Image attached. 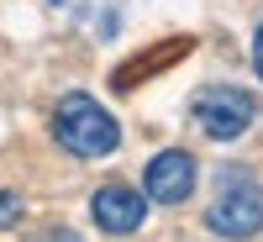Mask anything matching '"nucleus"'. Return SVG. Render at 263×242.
I'll return each instance as SVG.
<instances>
[{"label":"nucleus","instance_id":"obj_1","mask_svg":"<svg viewBox=\"0 0 263 242\" xmlns=\"http://www.w3.org/2000/svg\"><path fill=\"white\" fill-rule=\"evenodd\" d=\"M53 137H58V147H69L74 158H105V153H116L121 126L111 121V111H105L100 100L63 95L58 111H53Z\"/></svg>","mask_w":263,"mask_h":242},{"label":"nucleus","instance_id":"obj_2","mask_svg":"<svg viewBox=\"0 0 263 242\" xmlns=\"http://www.w3.org/2000/svg\"><path fill=\"white\" fill-rule=\"evenodd\" d=\"M205 227L216 237H253L263 232V184L242 169H227L221 174V190L205 211Z\"/></svg>","mask_w":263,"mask_h":242},{"label":"nucleus","instance_id":"obj_3","mask_svg":"<svg viewBox=\"0 0 263 242\" xmlns=\"http://www.w3.org/2000/svg\"><path fill=\"white\" fill-rule=\"evenodd\" d=\"M253 116H258V105H253L248 90H237V84H211V90L195 95V126H200L205 137H216V142L242 137L253 126Z\"/></svg>","mask_w":263,"mask_h":242},{"label":"nucleus","instance_id":"obj_4","mask_svg":"<svg viewBox=\"0 0 263 242\" xmlns=\"http://www.w3.org/2000/svg\"><path fill=\"white\" fill-rule=\"evenodd\" d=\"M142 184H147V200H158V206H184L190 190H195V158H190L184 147H168V153H158V158L147 163Z\"/></svg>","mask_w":263,"mask_h":242},{"label":"nucleus","instance_id":"obj_5","mask_svg":"<svg viewBox=\"0 0 263 242\" xmlns=\"http://www.w3.org/2000/svg\"><path fill=\"white\" fill-rule=\"evenodd\" d=\"M90 216H95V227H100V232L126 237V232H137V227H142L147 200H142V190H132V184H100V190H95V200H90Z\"/></svg>","mask_w":263,"mask_h":242},{"label":"nucleus","instance_id":"obj_6","mask_svg":"<svg viewBox=\"0 0 263 242\" xmlns=\"http://www.w3.org/2000/svg\"><path fill=\"white\" fill-rule=\"evenodd\" d=\"M16 216H21V200H16L11 190H0V227H11Z\"/></svg>","mask_w":263,"mask_h":242},{"label":"nucleus","instance_id":"obj_7","mask_svg":"<svg viewBox=\"0 0 263 242\" xmlns=\"http://www.w3.org/2000/svg\"><path fill=\"white\" fill-rule=\"evenodd\" d=\"M253 69H258V79H263V27H258V37H253Z\"/></svg>","mask_w":263,"mask_h":242}]
</instances>
